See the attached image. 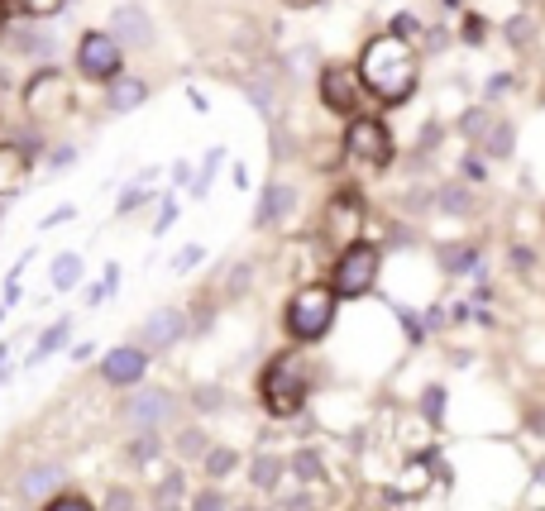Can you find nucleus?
I'll return each mask as SVG.
<instances>
[{"label":"nucleus","instance_id":"nucleus-29","mask_svg":"<svg viewBox=\"0 0 545 511\" xmlns=\"http://www.w3.org/2000/svg\"><path fill=\"white\" fill-rule=\"evenodd\" d=\"M192 511H220V497H216V492H201L197 507H192Z\"/></svg>","mask_w":545,"mask_h":511},{"label":"nucleus","instance_id":"nucleus-24","mask_svg":"<svg viewBox=\"0 0 545 511\" xmlns=\"http://www.w3.org/2000/svg\"><path fill=\"white\" fill-rule=\"evenodd\" d=\"M44 511H96L87 497H77V492H58L53 502H44Z\"/></svg>","mask_w":545,"mask_h":511},{"label":"nucleus","instance_id":"nucleus-26","mask_svg":"<svg viewBox=\"0 0 545 511\" xmlns=\"http://www.w3.org/2000/svg\"><path fill=\"white\" fill-rule=\"evenodd\" d=\"M192 263H201V249H182V254L173 258V268L182 273V268H192Z\"/></svg>","mask_w":545,"mask_h":511},{"label":"nucleus","instance_id":"nucleus-20","mask_svg":"<svg viewBox=\"0 0 545 511\" xmlns=\"http://www.w3.org/2000/svg\"><path fill=\"white\" fill-rule=\"evenodd\" d=\"M67 340V320H58V325H48L44 335H39V349H34V363H44L48 354H53V349H58V344Z\"/></svg>","mask_w":545,"mask_h":511},{"label":"nucleus","instance_id":"nucleus-33","mask_svg":"<svg viewBox=\"0 0 545 511\" xmlns=\"http://www.w3.org/2000/svg\"><path fill=\"white\" fill-rule=\"evenodd\" d=\"M287 10H311V5H321V0H283Z\"/></svg>","mask_w":545,"mask_h":511},{"label":"nucleus","instance_id":"nucleus-5","mask_svg":"<svg viewBox=\"0 0 545 511\" xmlns=\"http://www.w3.org/2000/svg\"><path fill=\"white\" fill-rule=\"evenodd\" d=\"M345 158L383 172L393 163V134H388V125H383L378 115H354L345 125Z\"/></svg>","mask_w":545,"mask_h":511},{"label":"nucleus","instance_id":"nucleus-22","mask_svg":"<svg viewBox=\"0 0 545 511\" xmlns=\"http://www.w3.org/2000/svg\"><path fill=\"white\" fill-rule=\"evenodd\" d=\"M469 206H474V201H469V192H464V187H445V192H440V211L464 215Z\"/></svg>","mask_w":545,"mask_h":511},{"label":"nucleus","instance_id":"nucleus-13","mask_svg":"<svg viewBox=\"0 0 545 511\" xmlns=\"http://www.w3.org/2000/svg\"><path fill=\"white\" fill-rule=\"evenodd\" d=\"M63 478H67V473L58 469V464H29V469L20 473L15 492H20L24 502H53L58 488H63Z\"/></svg>","mask_w":545,"mask_h":511},{"label":"nucleus","instance_id":"nucleus-8","mask_svg":"<svg viewBox=\"0 0 545 511\" xmlns=\"http://www.w3.org/2000/svg\"><path fill=\"white\" fill-rule=\"evenodd\" d=\"M24 106H29V115L34 120H63V110L72 106V86L58 77V72H44V77H34L29 82V91H24Z\"/></svg>","mask_w":545,"mask_h":511},{"label":"nucleus","instance_id":"nucleus-27","mask_svg":"<svg viewBox=\"0 0 545 511\" xmlns=\"http://www.w3.org/2000/svg\"><path fill=\"white\" fill-rule=\"evenodd\" d=\"M278 469H273V459H259V469H254V483H273Z\"/></svg>","mask_w":545,"mask_h":511},{"label":"nucleus","instance_id":"nucleus-18","mask_svg":"<svg viewBox=\"0 0 545 511\" xmlns=\"http://www.w3.org/2000/svg\"><path fill=\"white\" fill-rule=\"evenodd\" d=\"M436 258L445 263V273H474V263H479V249L474 244H445V249H436Z\"/></svg>","mask_w":545,"mask_h":511},{"label":"nucleus","instance_id":"nucleus-1","mask_svg":"<svg viewBox=\"0 0 545 511\" xmlns=\"http://www.w3.org/2000/svg\"><path fill=\"white\" fill-rule=\"evenodd\" d=\"M354 67H359L364 91H373V96L388 101V106L412 101L416 82H421V58H416V48L407 39H397V34H378V39H369V48L359 53V63Z\"/></svg>","mask_w":545,"mask_h":511},{"label":"nucleus","instance_id":"nucleus-3","mask_svg":"<svg viewBox=\"0 0 545 511\" xmlns=\"http://www.w3.org/2000/svg\"><path fill=\"white\" fill-rule=\"evenodd\" d=\"M306 387H311V378H306V363L297 359V354H278V359L263 368L259 378V397L263 406H268V416H297L306 406Z\"/></svg>","mask_w":545,"mask_h":511},{"label":"nucleus","instance_id":"nucleus-21","mask_svg":"<svg viewBox=\"0 0 545 511\" xmlns=\"http://www.w3.org/2000/svg\"><path fill=\"white\" fill-rule=\"evenodd\" d=\"M235 464H240V459H235V449H211V454H206V473H211V478H225Z\"/></svg>","mask_w":545,"mask_h":511},{"label":"nucleus","instance_id":"nucleus-28","mask_svg":"<svg viewBox=\"0 0 545 511\" xmlns=\"http://www.w3.org/2000/svg\"><path fill=\"white\" fill-rule=\"evenodd\" d=\"M440 406H445V392H426V416H440Z\"/></svg>","mask_w":545,"mask_h":511},{"label":"nucleus","instance_id":"nucleus-9","mask_svg":"<svg viewBox=\"0 0 545 511\" xmlns=\"http://www.w3.org/2000/svg\"><path fill=\"white\" fill-rule=\"evenodd\" d=\"M326 235L340 239V244H354L359 239V230H364V201H359V192H335L326 201Z\"/></svg>","mask_w":545,"mask_h":511},{"label":"nucleus","instance_id":"nucleus-17","mask_svg":"<svg viewBox=\"0 0 545 511\" xmlns=\"http://www.w3.org/2000/svg\"><path fill=\"white\" fill-rule=\"evenodd\" d=\"M292 187H278V182H273V187H268V192H263V201H259V215H254V220H259V225H278V220H283L287 211H292Z\"/></svg>","mask_w":545,"mask_h":511},{"label":"nucleus","instance_id":"nucleus-11","mask_svg":"<svg viewBox=\"0 0 545 511\" xmlns=\"http://www.w3.org/2000/svg\"><path fill=\"white\" fill-rule=\"evenodd\" d=\"M144 373H149V354L139 344H120V349H110L106 359H101V378L110 387H139Z\"/></svg>","mask_w":545,"mask_h":511},{"label":"nucleus","instance_id":"nucleus-23","mask_svg":"<svg viewBox=\"0 0 545 511\" xmlns=\"http://www.w3.org/2000/svg\"><path fill=\"white\" fill-rule=\"evenodd\" d=\"M512 139H517V134H512V125H507V120H498V125H493V134H488V153H493V158H502V153L512 149Z\"/></svg>","mask_w":545,"mask_h":511},{"label":"nucleus","instance_id":"nucleus-31","mask_svg":"<svg viewBox=\"0 0 545 511\" xmlns=\"http://www.w3.org/2000/svg\"><path fill=\"white\" fill-rule=\"evenodd\" d=\"M67 163H77V149H58V153H53V168H67Z\"/></svg>","mask_w":545,"mask_h":511},{"label":"nucleus","instance_id":"nucleus-2","mask_svg":"<svg viewBox=\"0 0 545 511\" xmlns=\"http://www.w3.org/2000/svg\"><path fill=\"white\" fill-rule=\"evenodd\" d=\"M335 311H340V297L330 287H321V282H311L302 292H292L283 325L297 344H321L330 335V325H335Z\"/></svg>","mask_w":545,"mask_h":511},{"label":"nucleus","instance_id":"nucleus-25","mask_svg":"<svg viewBox=\"0 0 545 511\" xmlns=\"http://www.w3.org/2000/svg\"><path fill=\"white\" fill-rule=\"evenodd\" d=\"M20 10L39 20V15H58V10H63V0H20Z\"/></svg>","mask_w":545,"mask_h":511},{"label":"nucleus","instance_id":"nucleus-10","mask_svg":"<svg viewBox=\"0 0 545 511\" xmlns=\"http://www.w3.org/2000/svg\"><path fill=\"white\" fill-rule=\"evenodd\" d=\"M168 416H173V397H168L163 387H139L130 402H125V421H130L134 430L168 426Z\"/></svg>","mask_w":545,"mask_h":511},{"label":"nucleus","instance_id":"nucleus-4","mask_svg":"<svg viewBox=\"0 0 545 511\" xmlns=\"http://www.w3.org/2000/svg\"><path fill=\"white\" fill-rule=\"evenodd\" d=\"M378 268H383V254H378V244H369V239H354V244H345L340 249V258H335V268H330V292L335 297H369L373 287H378Z\"/></svg>","mask_w":545,"mask_h":511},{"label":"nucleus","instance_id":"nucleus-30","mask_svg":"<svg viewBox=\"0 0 545 511\" xmlns=\"http://www.w3.org/2000/svg\"><path fill=\"white\" fill-rule=\"evenodd\" d=\"M464 39L479 43V39H483V20H464Z\"/></svg>","mask_w":545,"mask_h":511},{"label":"nucleus","instance_id":"nucleus-6","mask_svg":"<svg viewBox=\"0 0 545 511\" xmlns=\"http://www.w3.org/2000/svg\"><path fill=\"white\" fill-rule=\"evenodd\" d=\"M120 63H125V48L110 39L106 29L82 34V43H77V72H82V77H91V82H115V77H120Z\"/></svg>","mask_w":545,"mask_h":511},{"label":"nucleus","instance_id":"nucleus-12","mask_svg":"<svg viewBox=\"0 0 545 511\" xmlns=\"http://www.w3.org/2000/svg\"><path fill=\"white\" fill-rule=\"evenodd\" d=\"M110 39L120 43V48H149L153 43V20L144 5H120L115 15H110Z\"/></svg>","mask_w":545,"mask_h":511},{"label":"nucleus","instance_id":"nucleus-16","mask_svg":"<svg viewBox=\"0 0 545 511\" xmlns=\"http://www.w3.org/2000/svg\"><path fill=\"white\" fill-rule=\"evenodd\" d=\"M24 177H29V158L20 149H0V196L20 192Z\"/></svg>","mask_w":545,"mask_h":511},{"label":"nucleus","instance_id":"nucleus-19","mask_svg":"<svg viewBox=\"0 0 545 511\" xmlns=\"http://www.w3.org/2000/svg\"><path fill=\"white\" fill-rule=\"evenodd\" d=\"M77 282H82V258H77V254H58V258H53V287L67 292V287H77Z\"/></svg>","mask_w":545,"mask_h":511},{"label":"nucleus","instance_id":"nucleus-32","mask_svg":"<svg viewBox=\"0 0 545 511\" xmlns=\"http://www.w3.org/2000/svg\"><path fill=\"white\" fill-rule=\"evenodd\" d=\"M139 201H144V192H125V201H120V215H125V211H134Z\"/></svg>","mask_w":545,"mask_h":511},{"label":"nucleus","instance_id":"nucleus-14","mask_svg":"<svg viewBox=\"0 0 545 511\" xmlns=\"http://www.w3.org/2000/svg\"><path fill=\"white\" fill-rule=\"evenodd\" d=\"M182 335H187V316H182V311H173V306L153 311V316L144 320V330H139L144 349H168V344H177Z\"/></svg>","mask_w":545,"mask_h":511},{"label":"nucleus","instance_id":"nucleus-7","mask_svg":"<svg viewBox=\"0 0 545 511\" xmlns=\"http://www.w3.org/2000/svg\"><path fill=\"white\" fill-rule=\"evenodd\" d=\"M359 91H364V82H359V67L354 63L321 67V101H326V110H335V115H359Z\"/></svg>","mask_w":545,"mask_h":511},{"label":"nucleus","instance_id":"nucleus-15","mask_svg":"<svg viewBox=\"0 0 545 511\" xmlns=\"http://www.w3.org/2000/svg\"><path fill=\"white\" fill-rule=\"evenodd\" d=\"M149 101V82L144 77H115L106 91V106L115 110V115H130V110H139Z\"/></svg>","mask_w":545,"mask_h":511}]
</instances>
